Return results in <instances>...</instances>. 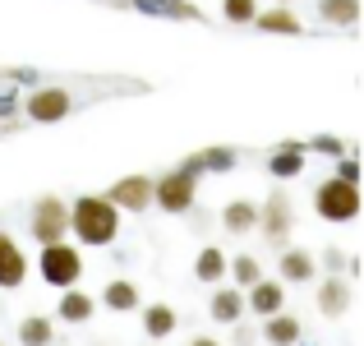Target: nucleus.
Returning a JSON list of instances; mask_svg holds the SVG:
<instances>
[{
    "instance_id": "f257e3e1",
    "label": "nucleus",
    "mask_w": 364,
    "mask_h": 346,
    "mask_svg": "<svg viewBox=\"0 0 364 346\" xmlns=\"http://www.w3.org/2000/svg\"><path fill=\"white\" fill-rule=\"evenodd\" d=\"M70 231L79 245H111V240L120 236V208L107 204V194H83L70 204Z\"/></svg>"
},
{
    "instance_id": "f03ea898",
    "label": "nucleus",
    "mask_w": 364,
    "mask_h": 346,
    "mask_svg": "<svg viewBox=\"0 0 364 346\" xmlns=\"http://www.w3.org/2000/svg\"><path fill=\"white\" fill-rule=\"evenodd\" d=\"M37 277H42L46 286L70 291V286H79V277H83V254L70 245V240H51V245L37 249Z\"/></svg>"
},
{
    "instance_id": "7ed1b4c3",
    "label": "nucleus",
    "mask_w": 364,
    "mask_h": 346,
    "mask_svg": "<svg viewBox=\"0 0 364 346\" xmlns=\"http://www.w3.org/2000/svg\"><path fill=\"white\" fill-rule=\"evenodd\" d=\"M152 204H157L161 213H176V217L194 213V204H198V176H189L185 167H171L166 176L152 180Z\"/></svg>"
},
{
    "instance_id": "20e7f679",
    "label": "nucleus",
    "mask_w": 364,
    "mask_h": 346,
    "mask_svg": "<svg viewBox=\"0 0 364 346\" xmlns=\"http://www.w3.org/2000/svg\"><path fill=\"white\" fill-rule=\"evenodd\" d=\"M18 107H23V120L28 125H55V120H65V115L79 107V98H74L70 88H60V83H51V88L37 83L28 98H18Z\"/></svg>"
},
{
    "instance_id": "39448f33",
    "label": "nucleus",
    "mask_w": 364,
    "mask_h": 346,
    "mask_svg": "<svg viewBox=\"0 0 364 346\" xmlns=\"http://www.w3.org/2000/svg\"><path fill=\"white\" fill-rule=\"evenodd\" d=\"M314 213H318L323 222H350V217L360 213V185H346V180H337V176L318 180V189H314Z\"/></svg>"
},
{
    "instance_id": "423d86ee",
    "label": "nucleus",
    "mask_w": 364,
    "mask_h": 346,
    "mask_svg": "<svg viewBox=\"0 0 364 346\" xmlns=\"http://www.w3.org/2000/svg\"><path fill=\"white\" fill-rule=\"evenodd\" d=\"M28 226H33L37 245H51V240H65L70 236V204L55 194H42L33 204V217H28Z\"/></svg>"
},
{
    "instance_id": "0eeeda50",
    "label": "nucleus",
    "mask_w": 364,
    "mask_h": 346,
    "mask_svg": "<svg viewBox=\"0 0 364 346\" xmlns=\"http://www.w3.org/2000/svg\"><path fill=\"white\" fill-rule=\"evenodd\" d=\"M291 226H295V208H291V199L277 189V194L267 199L263 208H258V226H254V231H263L267 245H282V249H286V240H291Z\"/></svg>"
},
{
    "instance_id": "6e6552de",
    "label": "nucleus",
    "mask_w": 364,
    "mask_h": 346,
    "mask_svg": "<svg viewBox=\"0 0 364 346\" xmlns=\"http://www.w3.org/2000/svg\"><path fill=\"white\" fill-rule=\"evenodd\" d=\"M107 204L120 213H148L152 204V176H124L107 189Z\"/></svg>"
},
{
    "instance_id": "1a4fd4ad",
    "label": "nucleus",
    "mask_w": 364,
    "mask_h": 346,
    "mask_svg": "<svg viewBox=\"0 0 364 346\" xmlns=\"http://www.w3.org/2000/svg\"><path fill=\"white\" fill-rule=\"evenodd\" d=\"M23 282H28V254L18 249L14 236L0 231V286H5V291H18Z\"/></svg>"
},
{
    "instance_id": "9d476101",
    "label": "nucleus",
    "mask_w": 364,
    "mask_h": 346,
    "mask_svg": "<svg viewBox=\"0 0 364 346\" xmlns=\"http://www.w3.org/2000/svg\"><path fill=\"white\" fill-rule=\"evenodd\" d=\"M304 157H309V148H304V143L282 139L272 152H267V176H277V180H295V176L304 171Z\"/></svg>"
},
{
    "instance_id": "9b49d317",
    "label": "nucleus",
    "mask_w": 364,
    "mask_h": 346,
    "mask_svg": "<svg viewBox=\"0 0 364 346\" xmlns=\"http://www.w3.org/2000/svg\"><path fill=\"white\" fill-rule=\"evenodd\" d=\"M129 9H139V14H148V19H180V23H203V9L198 5H189V0H124Z\"/></svg>"
},
{
    "instance_id": "f8f14e48",
    "label": "nucleus",
    "mask_w": 364,
    "mask_h": 346,
    "mask_svg": "<svg viewBox=\"0 0 364 346\" xmlns=\"http://www.w3.org/2000/svg\"><path fill=\"white\" fill-rule=\"evenodd\" d=\"M245 310H254L258 319H272V314H282V310H286V286L258 277V282L249 286V295H245Z\"/></svg>"
},
{
    "instance_id": "ddd939ff",
    "label": "nucleus",
    "mask_w": 364,
    "mask_h": 346,
    "mask_svg": "<svg viewBox=\"0 0 364 346\" xmlns=\"http://www.w3.org/2000/svg\"><path fill=\"white\" fill-rule=\"evenodd\" d=\"M277 268H282V286H309L314 277H318V258L309 254V249H282V258H277Z\"/></svg>"
},
{
    "instance_id": "4468645a",
    "label": "nucleus",
    "mask_w": 364,
    "mask_h": 346,
    "mask_svg": "<svg viewBox=\"0 0 364 346\" xmlns=\"http://www.w3.org/2000/svg\"><path fill=\"white\" fill-rule=\"evenodd\" d=\"M235 162H240V152L235 148H198V152H189L180 167L189 171V176H203V171H213V176H222V171H231Z\"/></svg>"
},
{
    "instance_id": "2eb2a0df",
    "label": "nucleus",
    "mask_w": 364,
    "mask_h": 346,
    "mask_svg": "<svg viewBox=\"0 0 364 346\" xmlns=\"http://www.w3.org/2000/svg\"><path fill=\"white\" fill-rule=\"evenodd\" d=\"M254 28H258V33H277V37H300V33H304L300 14H295L291 5H277V9H258V14H254Z\"/></svg>"
},
{
    "instance_id": "dca6fc26",
    "label": "nucleus",
    "mask_w": 364,
    "mask_h": 346,
    "mask_svg": "<svg viewBox=\"0 0 364 346\" xmlns=\"http://www.w3.org/2000/svg\"><path fill=\"white\" fill-rule=\"evenodd\" d=\"M208 314H213L217 323H240L245 319V295H240V286H217L213 300H208Z\"/></svg>"
},
{
    "instance_id": "f3484780",
    "label": "nucleus",
    "mask_w": 364,
    "mask_h": 346,
    "mask_svg": "<svg viewBox=\"0 0 364 346\" xmlns=\"http://www.w3.org/2000/svg\"><path fill=\"white\" fill-rule=\"evenodd\" d=\"M254 226H258V204H249V199H231V204L222 208V231H231V236H249Z\"/></svg>"
},
{
    "instance_id": "a211bd4d",
    "label": "nucleus",
    "mask_w": 364,
    "mask_h": 346,
    "mask_svg": "<svg viewBox=\"0 0 364 346\" xmlns=\"http://www.w3.org/2000/svg\"><path fill=\"white\" fill-rule=\"evenodd\" d=\"M102 305H107L111 314H134V310H143V295H139V286H134V282L116 277V282L102 291Z\"/></svg>"
},
{
    "instance_id": "6ab92c4d",
    "label": "nucleus",
    "mask_w": 364,
    "mask_h": 346,
    "mask_svg": "<svg viewBox=\"0 0 364 346\" xmlns=\"http://www.w3.org/2000/svg\"><path fill=\"white\" fill-rule=\"evenodd\" d=\"M55 314H60L65 323H88L92 314H97V300H92L88 291H79V286H70V291L60 295V310Z\"/></svg>"
},
{
    "instance_id": "aec40b11",
    "label": "nucleus",
    "mask_w": 364,
    "mask_h": 346,
    "mask_svg": "<svg viewBox=\"0 0 364 346\" xmlns=\"http://www.w3.org/2000/svg\"><path fill=\"white\" fill-rule=\"evenodd\" d=\"M194 277H198V282H208V286H222V277H226V254H222V245H203V249H198Z\"/></svg>"
},
{
    "instance_id": "412c9836",
    "label": "nucleus",
    "mask_w": 364,
    "mask_h": 346,
    "mask_svg": "<svg viewBox=\"0 0 364 346\" xmlns=\"http://www.w3.org/2000/svg\"><path fill=\"white\" fill-rule=\"evenodd\" d=\"M318 310L323 314H346L350 310V282L346 277H328L318 286Z\"/></svg>"
},
{
    "instance_id": "4be33fe9",
    "label": "nucleus",
    "mask_w": 364,
    "mask_h": 346,
    "mask_svg": "<svg viewBox=\"0 0 364 346\" xmlns=\"http://www.w3.org/2000/svg\"><path fill=\"white\" fill-rule=\"evenodd\" d=\"M176 310H171V305H148V310H143V332H148L152 342H161V337H171V332H176Z\"/></svg>"
},
{
    "instance_id": "5701e85b",
    "label": "nucleus",
    "mask_w": 364,
    "mask_h": 346,
    "mask_svg": "<svg viewBox=\"0 0 364 346\" xmlns=\"http://www.w3.org/2000/svg\"><path fill=\"white\" fill-rule=\"evenodd\" d=\"M318 19L332 28H355L360 23V0H318Z\"/></svg>"
},
{
    "instance_id": "b1692460",
    "label": "nucleus",
    "mask_w": 364,
    "mask_h": 346,
    "mask_svg": "<svg viewBox=\"0 0 364 346\" xmlns=\"http://www.w3.org/2000/svg\"><path fill=\"white\" fill-rule=\"evenodd\" d=\"M263 337L272 342V346H295V342H300V323L282 310V314H272V319L263 323Z\"/></svg>"
},
{
    "instance_id": "393cba45",
    "label": "nucleus",
    "mask_w": 364,
    "mask_h": 346,
    "mask_svg": "<svg viewBox=\"0 0 364 346\" xmlns=\"http://www.w3.org/2000/svg\"><path fill=\"white\" fill-rule=\"evenodd\" d=\"M18 342L23 346H51L55 342V323L42 319V314H28V319L18 323Z\"/></svg>"
},
{
    "instance_id": "a878e982",
    "label": "nucleus",
    "mask_w": 364,
    "mask_h": 346,
    "mask_svg": "<svg viewBox=\"0 0 364 346\" xmlns=\"http://www.w3.org/2000/svg\"><path fill=\"white\" fill-rule=\"evenodd\" d=\"M226 277H235V286H254L263 277V268H258L254 254H240V258H226Z\"/></svg>"
},
{
    "instance_id": "bb28decb",
    "label": "nucleus",
    "mask_w": 364,
    "mask_h": 346,
    "mask_svg": "<svg viewBox=\"0 0 364 346\" xmlns=\"http://www.w3.org/2000/svg\"><path fill=\"white\" fill-rule=\"evenodd\" d=\"M254 14H258V0H222V19L235 28L254 23Z\"/></svg>"
},
{
    "instance_id": "cd10ccee",
    "label": "nucleus",
    "mask_w": 364,
    "mask_h": 346,
    "mask_svg": "<svg viewBox=\"0 0 364 346\" xmlns=\"http://www.w3.org/2000/svg\"><path fill=\"white\" fill-rule=\"evenodd\" d=\"M323 268H328V277H341V273H355V263H350L341 249H323Z\"/></svg>"
},
{
    "instance_id": "c85d7f7f",
    "label": "nucleus",
    "mask_w": 364,
    "mask_h": 346,
    "mask_svg": "<svg viewBox=\"0 0 364 346\" xmlns=\"http://www.w3.org/2000/svg\"><path fill=\"white\" fill-rule=\"evenodd\" d=\"M337 180H346V185H360V162H355V157H341Z\"/></svg>"
},
{
    "instance_id": "c756f323",
    "label": "nucleus",
    "mask_w": 364,
    "mask_h": 346,
    "mask_svg": "<svg viewBox=\"0 0 364 346\" xmlns=\"http://www.w3.org/2000/svg\"><path fill=\"white\" fill-rule=\"evenodd\" d=\"M309 148H318V152H328V157H346V143L341 139H314Z\"/></svg>"
},
{
    "instance_id": "7c9ffc66",
    "label": "nucleus",
    "mask_w": 364,
    "mask_h": 346,
    "mask_svg": "<svg viewBox=\"0 0 364 346\" xmlns=\"http://www.w3.org/2000/svg\"><path fill=\"white\" fill-rule=\"evenodd\" d=\"M189 346H222V342H217V337H194Z\"/></svg>"
},
{
    "instance_id": "2f4dec72",
    "label": "nucleus",
    "mask_w": 364,
    "mask_h": 346,
    "mask_svg": "<svg viewBox=\"0 0 364 346\" xmlns=\"http://www.w3.org/2000/svg\"><path fill=\"white\" fill-rule=\"evenodd\" d=\"M277 5H291V0H277Z\"/></svg>"
},
{
    "instance_id": "473e14b6",
    "label": "nucleus",
    "mask_w": 364,
    "mask_h": 346,
    "mask_svg": "<svg viewBox=\"0 0 364 346\" xmlns=\"http://www.w3.org/2000/svg\"><path fill=\"white\" fill-rule=\"evenodd\" d=\"M0 346H5V342H0Z\"/></svg>"
}]
</instances>
